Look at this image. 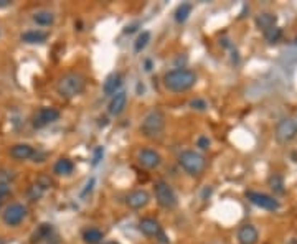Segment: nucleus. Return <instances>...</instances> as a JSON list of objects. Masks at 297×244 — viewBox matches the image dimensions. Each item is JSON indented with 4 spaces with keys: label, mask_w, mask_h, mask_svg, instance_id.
Here are the masks:
<instances>
[{
    "label": "nucleus",
    "mask_w": 297,
    "mask_h": 244,
    "mask_svg": "<svg viewBox=\"0 0 297 244\" xmlns=\"http://www.w3.org/2000/svg\"><path fill=\"white\" fill-rule=\"evenodd\" d=\"M197 84V75L192 70L177 68L164 75V86L172 93H184Z\"/></svg>",
    "instance_id": "obj_1"
},
{
    "label": "nucleus",
    "mask_w": 297,
    "mask_h": 244,
    "mask_svg": "<svg viewBox=\"0 0 297 244\" xmlns=\"http://www.w3.org/2000/svg\"><path fill=\"white\" fill-rule=\"evenodd\" d=\"M86 89V78L81 73L70 71L63 75L56 83V93L63 99H73V97L79 96Z\"/></svg>",
    "instance_id": "obj_2"
},
{
    "label": "nucleus",
    "mask_w": 297,
    "mask_h": 244,
    "mask_svg": "<svg viewBox=\"0 0 297 244\" xmlns=\"http://www.w3.org/2000/svg\"><path fill=\"white\" fill-rule=\"evenodd\" d=\"M165 131V115L162 111H150L141 124V132L147 139H159Z\"/></svg>",
    "instance_id": "obj_3"
},
{
    "label": "nucleus",
    "mask_w": 297,
    "mask_h": 244,
    "mask_svg": "<svg viewBox=\"0 0 297 244\" xmlns=\"http://www.w3.org/2000/svg\"><path fill=\"white\" fill-rule=\"evenodd\" d=\"M178 164H180V167L188 175L198 177V175H202L203 170H205L206 160L202 153H198L195 150H184L180 155H178Z\"/></svg>",
    "instance_id": "obj_4"
},
{
    "label": "nucleus",
    "mask_w": 297,
    "mask_h": 244,
    "mask_svg": "<svg viewBox=\"0 0 297 244\" xmlns=\"http://www.w3.org/2000/svg\"><path fill=\"white\" fill-rule=\"evenodd\" d=\"M155 200H157V203L165 209H173L178 203L173 188L168 185L167 182H164V180L155 183Z\"/></svg>",
    "instance_id": "obj_5"
},
{
    "label": "nucleus",
    "mask_w": 297,
    "mask_h": 244,
    "mask_svg": "<svg viewBox=\"0 0 297 244\" xmlns=\"http://www.w3.org/2000/svg\"><path fill=\"white\" fill-rule=\"evenodd\" d=\"M274 137L279 144H287L297 137V122L291 117H284L278 122L274 131Z\"/></svg>",
    "instance_id": "obj_6"
},
{
    "label": "nucleus",
    "mask_w": 297,
    "mask_h": 244,
    "mask_svg": "<svg viewBox=\"0 0 297 244\" xmlns=\"http://www.w3.org/2000/svg\"><path fill=\"white\" fill-rule=\"evenodd\" d=\"M25 218H27V206H23L22 203L8 205L5 211L2 213L3 223H5V226H10V228H17Z\"/></svg>",
    "instance_id": "obj_7"
},
{
    "label": "nucleus",
    "mask_w": 297,
    "mask_h": 244,
    "mask_svg": "<svg viewBox=\"0 0 297 244\" xmlns=\"http://www.w3.org/2000/svg\"><path fill=\"white\" fill-rule=\"evenodd\" d=\"M248 200L251 201L254 206L261 208V209H266V211H278L281 208V203H279L278 198L271 195H266V193H261V191H248L246 193Z\"/></svg>",
    "instance_id": "obj_8"
},
{
    "label": "nucleus",
    "mask_w": 297,
    "mask_h": 244,
    "mask_svg": "<svg viewBox=\"0 0 297 244\" xmlns=\"http://www.w3.org/2000/svg\"><path fill=\"white\" fill-rule=\"evenodd\" d=\"M59 115H61L59 111L55 108H40L35 113V115H33L32 124L35 129H43V127H46L48 124L58 121Z\"/></svg>",
    "instance_id": "obj_9"
},
{
    "label": "nucleus",
    "mask_w": 297,
    "mask_h": 244,
    "mask_svg": "<svg viewBox=\"0 0 297 244\" xmlns=\"http://www.w3.org/2000/svg\"><path fill=\"white\" fill-rule=\"evenodd\" d=\"M50 187H52V178L46 177V175H40V177L28 187V191H27L28 198L32 201H38L46 191H48Z\"/></svg>",
    "instance_id": "obj_10"
},
{
    "label": "nucleus",
    "mask_w": 297,
    "mask_h": 244,
    "mask_svg": "<svg viewBox=\"0 0 297 244\" xmlns=\"http://www.w3.org/2000/svg\"><path fill=\"white\" fill-rule=\"evenodd\" d=\"M137 158H139V164L144 169H148V170H155L162 165V155L157 150H154V149H142L139 152Z\"/></svg>",
    "instance_id": "obj_11"
},
{
    "label": "nucleus",
    "mask_w": 297,
    "mask_h": 244,
    "mask_svg": "<svg viewBox=\"0 0 297 244\" xmlns=\"http://www.w3.org/2000/svg\"><path fill=\"white\" fill-rule=\"evenodd\" d=\"M148 201H150V195H148L146 190H134L127 195L126 205L130 209H141V208L147 206Z\"/></svg>",
    "instance_id": "obj_12"
},
{
    "label": "nucleus",
    "mask_w": 297,
    "mask_h": 244,
    "mask_svg": "<svg viewBox=\"0 0 297 244\" xmlns=\"http://www.w3.org/2000/svg\"><path fill=\"white\" fill-rule=\"evenodd\" d=\"M139 231L147 238H159L162 234V228H160L159 221L154 218H144L139 221Z\"/></svg>",
    "instance_id": "obj_13"
},
{
    "label": "nucleus",
    "mask_w": 297,
    "mask_h": 244,
    "mask_svg": "<svg viewBox=\"0 0 297 244\" xmlns=\"http://www.w3.org/2000/svg\"><path fill=\"white\" fill-rule=\"evenodd\" d=\"M236 238L240 244H256L258 239H260V233L253 225H243L238 229Z\"/></svg>",
    "instance_id": "obj_14"
},
{
    "label": "nucleus",
    "mask_w": 297,
    "mask_h": 244,
    "mask_svg": "<svg viewBox=\"0 0 297 244\" xmlns=\"http://www.w3.org/2000/svg\"><path fill=\"white\" fill-rule=\"evenodd\" d=\"M127 106V93L126 91H119L117 94H114L112 99L109 101L108 104V111L111 115H121L124 113Z\"/></svg>",
    "instance_id": "obj_15"
},
{
    "label": "nucleus",
    "mask_w": 297,
    "mask_h": 244,
    "mask_svg": "<svg viewBox=\"0 0 297 244\" xmlns=\"http://www.w3.org/2000/svg\"><path fill=\"white\" fill-rule=\"evenodd\" d=\"M121 86H122V76L119 73H111L103 84V93L106 96H114V94L119 93Z\"/></svg>",
    "instance_id": "obj_16"
},
{
    "label": "nucleus",
    "mask_w": 297,
    "mask_h": 244,
    "mask_svg": "<svg viewBox=\"0 0 297 244\" xmlns=\"http://www.w3.org/2000/svg\"><path fill=\"white\" fill-rule=\"evenodd\" d=\"M20 40L28 45H40L48 40V33L41 32V30H27L20 35Z\"/></svg>",
    "instance_id": "obj_17"
},
{
    "label": "nucleus",
    "mask_w": 297,
    "mask_h": 244,
    "mask_svg": "<svg viewBox=\"0 0 297 244\" xmlns=\"http://www.w3.org/2000/svg\"><path fill=\"white\" fill-rule=\"evenodd\" d=\"M33 153H35V149L28 144H17L10 149V157L19 162L28 160V158L33 157Z\"/></svg>",
    "instance_id": "obj_18"
},
{
    "label": "nucleus",
    "mask_w": 297,
    "mask_h": 244,
    "mask_svg": "<svg viewBox=\"0 0 297 244\" xmlns=\"http://www.w3.org/2000/svg\"><path fill=\"white\" fill-rule=\"evenodd\" d=\"M276 22H278V17L274 14H269V12H262V14L256 17V25H258V28L262 30V32H267V30L274 28Z\"/></svg>",
    "instance_id": "obj_19"
},
{
    "label": "nucleus",
    "mask_w": 297,
    "mask_h": 244,
    "mask_svg": "<svg viewBox=\"0 0 297 244\" xmlns=\"http://www.w3.org/2000/svg\"><path fill=\"white\" fill-rule=\"evenodd\" d=\"M74 170V164L70 160V158H59V160L55 164L53 172L59 175V177H66V175H71Z\"/></svg>",
    "instance_id": "obj_20"
},
{
    "label": "nucleus",
    "mask_w": 297,
    "mask_h": 244,
    "mask_svg": "<svg viewBox=\"0 0 297 244\" xmlns=\"http://www.w3.org/2000/svg\"><path fill=\"white\" fill-rule=\"evenodd\" d=\"M33 22L40 25V27H50V25L55 23V15L50 10H40L37 14H33Z\"/></svg>",
    "instance_id": "obj_21"
},
{
    "label": "nucleus",
    "mask_w": 297,
    "mask_h": 244,
    "mask_svg": "<svg viewBox=\"0 0 297 244\" xmlns=\"http://www.w3.org/2000/svg\"><path fill=\"white\" fill-rule=\"evenodd\" d=\"M103 238H104L103 231H99L97 228H88L83 233V239L86 244H99L103 241Z\"/></svg>",
    "instance_id": "obj_22"
},
{
    "label": "nucleus",
    "mask_w": 297,
    "mask_h": 244,
    "mask_svg": "<svg viewBox=\"0 0 297 244\" xmlns=\"http://www.w3.org/2000/svg\"><path fill=\"white\" fill-rule=\"evenodd\" d=\"M52 233H53V226L52 225H48V223H45V225H40V226H38V229L35 231V234H33L32 243L35 244V243L43 241V239H48Z\"/></svg>",
    "instance_id": "obj_23"
},
{
    "label": "nucleus",
    "mask_w": 297,
    "mask_h": 244,
    "mask_svg": "<svg viewBox=\"0 0 297 244\" xmlns=\"http://www.w3.org/2000/svg\"><path fill=\"white\" fill-rule=\"evenodd\" d=\"M192 14V3H180L175 10V20L178 23L186 22V19Z\"/></svg>",
    "instance_id": "obj_24"
},
{
    "label": "nucleus",
    "mask_w": 297,
    "mask_h": 244,
    "mask_svg": "<svg viewBox=\"0 0 297 244\" xmlns=\"http://www.w3.org/2000/svg\"><path fill=\"white\" fill-rule=\"evenodd\" d=\"M269 187H271V190L274 191V193H279V195H282L284 191V180L282 177H279V175H271L269 177Z\"/></svg>",
    "instance_id": "obj_25"
},
{
    "label": "nucleus",
    "mask_w": 297,
    "mask_h": 244,
    "mask_svg": "<svg viewBox=\"0 0 297 244\" xmlns=\"http://www.w3.org/2000/svg\"><path fill=\"white\" fill-rule=\"evenodd\" d=\"M148 41H150V32H142L141 35L137 37V40H135V45H134L135 53H141V51L148 45Z\"/></svg>",
    "instance_id": "obj_26"
},
{
    "label": "nucleus",
    "mask_w": 297,
    "mask_h": 244,
    "mask_svg": "<svg viewBox=\"0 0 297 244\" xmlns=\"http://www.w3.org/2000/svg\"><path fill=\"white\" fill-rule=\"evenodd\" d=\"M264 37H266V40L269 41V43H276V41H279V38L282 37V30L278 28V27H274V28H271V30H267V32H264Z\"/></svg>",
    "instance_id": "obj_27"
},
{
    "label": "nucleus",
    "mask_w": 297,
    "mask_h": 244,
    "mask_svg": "<svg viewBox=\"0 0 297 244\" xmlns=\"http://www.w3.org/2000/svg\"><path fill=\"white\" fill-rule=\"evenodd\" d=\"M10 195V183L7 182H0V205H2L3 198Z\"/></svg>",
    "instance_id": "obj_28"
},
{
    "label": "nucleus",
    "mask_w": 297,
    "mask_h": 244,
    "mask_svg": "<svg viewBox=\"0 0 297 244\" xmlns=\"http://www.w3.org/2000/svg\"><path fill=\"white\" fill-rule=\"evenodd\" d=\"M190 106H192V109H197V111H205L208 108V104L203 99H193L190 102Z\"/></svg>",
    "instance_id": "obj_29"
},
{
    "label": "nucleus",
    "mask_w": 297,
    "mask_h": 244,
    "mask_svg": "<svg viewBox=\"0 0 297 244\" xmlns=\"http://www.w3.org/2000/svg\"><path fill=\"white\" fill-rule=\"evenodd\" d=\"M104 155V147H96V150H94V157H93V165H97L101 162V158H103Z\"/></svg>",
    "instance_id": "obj_30"
},
{
    "label": "nucleus",
    "mask_w": 297,
    "mask_h": 244,
    "mask_svg": "<svg viewBox=\"0 0 297 244\" xmlns=\"http://www.w3.org/2000/svg\"><path fill=\"white\" fill-rule=\"evenodd\" d=\"M210 139H208V137H205V135H202L200 139L197 140V145L198 147L202 149V150H208V149H210Z\"/></svg>",
    "instance_id": "obj_31"
},
{
    "label": "nucleus",
    "mask_w": 297,
    "mask_h": 244,
    "mask_svg": "<svg viewBox=\"0 0 297 244\" xmlns=\"http://www.w3.org/2000/svg\"><path fill=\"white\" fill-rule=\"evenodd\" d=\"M94 182H96V180L93 178V177L89 178L88 182H86V187H84V190L81 191V196H83V198H84V196L88 195V191H91V190H93V187H94Z\"/></svg>",
    "instance_id": "obj_32"
},
{
    "label": "nucleus",
    "mask_w": 297,
    "mask_h": 244,
    "mask_svg": "<svg viewBox=\"0 0 297 244\" xmlns=\"http://www.w3.org/2000/svg\"><path fill=\"white\" fill-rule=\"evenodd\" d=\"M10 5H12L10 0H0V8H7V7H10Z\"/></svg>",
    "instance_id": "obj_33"
},
{
    "label": "nucleus",
    "mask_w": 297,
    "mask_h": 244,
    "mask_svg": "<svg viewBox=\"0 0 297 244\" xmlns=\"http://www.w3.org/2000/svg\"><path fill=\"white\" fill-rule=\"evenodd\" d=\"M150 66H152V63H150V59H148V61H146V70H147V71H150V70H152Z\"/></svg>",
    "instance_id": "obj_34"
},
{
    "label": "nucleus",
    "mask_w": 297,
    "mask_h": 244,
    "mask_svg": "<svg viewBox=\"0 0 297 244\" xmlns=\"http://www.w3.org/2000/svg\"><path fill=\"white\" fill-rule=\"evenodd\" d=\"M286 244H297V238H294V239H291V241H287Z\"/></svg>",
    "instance_id": "obj_35"
},
{
    "label": "nucleus",
    "mask_w": 297,
    "mask_h": 244,
    "mask_svg": "<svg viewBox=\"0 0 297 244\" xmlns=\"http://www.w3.org/2000/svg\"><path fill=\"white\" fill-rule=\"evenodd\" d=\"M103 244H119V243H116V241H106V243H103Z\"/></svg>",
    "instance_id": "obj_36"
},
{
    "label": "nucleus",
    "mask_w": 297,
    "mask_h": 244,
    "mask_svg": "<svg viewBox=\"0 0 297 244\" xmlns=\"http://www.w3.org/2000/svg\"><path fill=\"white\" fill-rule=\"evenodd\" d=\"M0 244H5V243H3V239H2V238H0Z\"/></svg>",
    "instance_id": "obj_37"
},
{
    "label": "nucleus",
    "mask_w": 297,
    "mask_h": 244,
    "mask_svg": "<svg viewBox=\"0 0 297 244\" xmlns=\"http://www.w3.org/2000/svg\"><path fill=\"white\" fill-rule=\"evenodd\" d=\"M296 46H297V37H296Z\"/></svg>",
    "instance_id": "obj_38"
}]
</instances>
